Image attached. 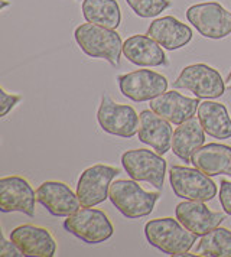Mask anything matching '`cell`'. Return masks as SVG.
<instances>
[{
	"label": "cell",
	"mask_w": 231,
	"mask_h": 257,
	"mask_svg": "<svg viewBox=\"0 0 231 257\" xmlns=\"http://www.w3.org/2000/svg\"><path fill=\"white\" fill-rule=\"evenodd\" d=\"M74 38L81 51L90 58L104 59L113 67H119L123 42L116 29L87 22L75 28Z\"/></svg>",
	"instance_id": "obj_1"
},
{
	"label": "cell",
	"mask_w": 231,
	"mask_h": 257,
	"mask_svg": "<svg viewBox=\"0 0 231 257\" xmlns=\"http://www.w3.org/2000/svg\"><path fill=\"white\" fill-rule=\"evenodd\" d=\"M145 235L150 245L171 256L189 251L196 241L195 234L172 217L149 220L145 224Z\"/></svg>",
	"instance_id": "obj_2"
},
{
	"label": "cell",
	"mask_w": 231,
	"mask_h": 257,
	"mask_svg": "<svg viewBox=\"0 0 231 257\" xmlns=\"http://www.w3.org/2000/svg\"><path fill=\"white\" fill-rule=\"evenodd\" d=\"M159 197V192L145 191L135 179H117L108 191L111 204L129 220L150 215Z\"/></svg>",
	"instance_id": "obj_3"
},
{
	"label": "cell",
	"mask_w": 231,
	"mask_h": 257,
	"mask_svg": "<svg viewBox=\"0 0 231 257\" xmlns=\"http://www.w3.org/2000/svg\"><path fill=\"white\" fill-rule=\"evenodd\" d=\"M64 228L87 244L104 243L114 234L108 215L94 207H84L68 215L64 221Z\"/></svg>",
	"instance_id": "obj_4"
},
{
	"label": "cell",
	"mask_w": 231,
	"mask_h": 257,
	"mask_svg": "<svg viewBox=\"0 0 231 257\" xmlns=\"http://www.w3.org/2000/svg\"><path fill=\"white\" fill-rule=\"evenodd\" d=\"M169 184L178 198L207 202L215 198L218 189L211 176L198 168L173 165L169 169Z\"/></svg>",
	"instance_id": "obj_5"
},
{
	"label": "cell",
	"mask_w": 231,
	"mask_h": 257,
	"mask_svg": "<svg viewBox=\"0 0 231 257\" xmlns=\"http://www.w3.org/2000/svg\"><path fill=\"white\" fill-rule=\"evenodd\" d=\"M186 19L196 32L208 39H224L231 35V12L218 2H204L188 8Z\"/></svg>",
	"instance_id": "obj_6"
},
{
	"label": "cell",
	"mask_w": 231,
	"mask_h": 257,
	"mask_svg": "<svg viewBox=\"0 0 231 257\" xmlns=\"http://www.w3.org/2000/svg\"><path fill=\"white\" fill-rule=\"evenodd\" d=\"M173 88L188 90L196 98L214 100L225 93V82L214 67L207 64H192L181 71Z\"/></svg>",
	"instance_id": "obj_7"
},
{
	"label": "cell",
	"mask_w": 231,
	"mask_h": 257,
	"mask_svg": "<svg viewBox=\"0 0 231 257\" xmlns=\"http://www.w3.org/2000/svg\"><path fill=\"white\" fill-rule=\"evenodd\" d=\"M97 120L103 132L123 139H132L138 135L140 116L132 105L119 104L104 93L97 111Z\"/></svg>",
	"instance_id": "obj_8"
},
{
	"label": "cell",
	"mask_w": 231,
	"mask_h": 257,
	"mask_svg": "<svg viewBox=\"0 0 231 257\" xmlns=\"http://www.w3.org/2000/svg\"><path fill=\"white\" fill-rule=\"evenodd\" d=\"M122 165L127 175L138 182H148L161 191L166 175V161L149 149H132L122 155Z\"/></svg>",
	"instance_id": "obj_9"
},
{
	"label": "cell",
	"mask_w": 231,
	"mask_h": 257,
	"mask_svg": "<svg viewBox=\"0 0 231 257\" xmlns=\"http://www.w3.org/2000/svg\"><path fill=\"white\" fill-rule=\"evenodd\" d=\"M120 169L110 165L97 164L87 168L78 178L77 195L82 207H95L108 198L110 185Z\"/></svg>",
	"instance_id": "obj_10"
},
{
	"label": "cell",
	"mask_w": 231,
	"mask_h": 257,
	"mask_svg": "<svg viewBox=\"0 0 231 257\" xmlns=\"http://www.w3.org/2000/svg\"><path fill=\"white\" fill-rule=\"evenodd\" d=\"M120 93L135 103L156 98L168 90V78L152 70H136L117 77Z\"/></svg>",
	"instance_id": "obj_11"
},
{
	"label": "cell",
	"mask_w": 231,
	"mask_h": 257,
	"mask_svg": "<svg viewBox=\"0 0 231 257\" xmlns=\"http://www.w3.org/2000/svg\"><path fill=\"white\" fill-rule=\"evenodd\" d=\"M36 192L22 176H3L0 179V210L2 212H23L35 215Z\"/></svg>",
	"instance_id": "obj_12"
},
{
	"label": "cell",
	"mask_w": 231,
	"mask_h": 257,
	"mask_svg": "<svg viewBox=\"0 0 231 257\" xmlns=\"http://www.w3.org/2000/svg\"><path fill=\"white\" fill-rule=\"evenodd\" d=\"M36 201L54 217H68L81 207L77 192L59 181L42 182L36 189Z\"/></svg>",
	"instance_id": "obj_13"
},
{
	"label": "cell",
	"mask_w": 231,
	"mask_h": 257,
	"mask_svg": "<svg viewBox=\"0 0 231 257\" xmlns=\"http://www.w3.org/2000/svg\"><path fill=\"white\" fill-rule=\"evenodd\" d=\"M175 215L185 228H188L196 237H202L211 230L217 228L225 220V214L211 211L202 201L185 199L175 208Z\"/></svg>",
	"instance_id": "obj_14"
},
{
	"label": "cell",
	"mask_w": 231,
	"mask_h": 257,
	"mask_svg": "<svg viewBox=\"0 0 231 257\" xmlns=\"http://www.w3.org/2000/svg\"><path fill=\"white\" fill-rule=\"evenodd\" d=\"M11 240L19 247L23 256L54 257L57 240L49 230L34 224H22L11 231Z\"/></svg>",
	"instance_id": "obj_15"
},
{
	"label": "cell",
	"mask_w": 231,
	"mask_h": 257,
	"mask_svg": "<svg viewBox=\"0 0 231 257\" xmlns=\"http://www.w3.org/2000/svg\"><path fill=\"white\" fill-rule=\"evenodd\" d=\"M140 126L138 130L139 141L150 146L153 151L165 155L172 149V123L158 116L152 110H143L140 114Z\"/></svg>",
	"instance_id": "obj_16"
},
{
	"label": "cell",
	"mask_w": 231,
	"mask_h": 257,
	"mask_svg": "<svg viewBox=\"0 0 231 257\" xmlns=\"http://www.w3.org/2000/svg\"><path fill=\"white\" fill-rule=\"evenodd\" d=\"M150 110L158 116L166 118L172 124H181L195 116L199 105V98L185 97L176 91H165L149 101Z\"/></svg>",
	"instance_id": "obj_17"
},
{
	"label": "cell",
	"mask_w": 231,
	"mask_h": 257,
	"mask_svg": "<svg viewBox=\"0 0 231 257\" xmlns=\"http://www.w3.org/2000/svg\"><path fill=\"white\" fill-rule=\"evenodd\" d=\"M162 48L176 51L186 47L192 41V29L175 16H162L155 19L146 32Z\"/></svg>",
	"instance_id": "obj_18"
},
{
	"label": "cell",
	"mask_w": 231,
	"mask_h": 257,
	"mask_svg": "<svg viewBox=\"0 0 231 257\" xmlns=\"http://www.w3.org/2000/svg\"><path fill=\"white\" fill-rule=\"evenodd\" d=\"M123 54L138 67H166L169 64L163 48L148 34L127 38L123 42Z\"/></svg>",
	"instance_id": "obj_19"
},
{
	"label": "cell",
	"mask_w": 231,
	"mask_h": 257,
	"mask_svg": "<svg viewBox=\"0 0 231 257\" xmlns=\"http://www.w3.org/2000/svg\"><path fill=\"white\" fill-rule=\"evenodd\" d=\"M191 164L208 176H231V146L222 143L202 145L192 155Z\"/></svg>",
	"instance_id": "obj_20"
},
{
	"label": "cell",
	"mask_w": 231,
	"mask_h": 257,
	"mask_svg": "<svg viewBox=\"0 0 231 257\" xmlns=\"http://www.w3.org/2000/svg\"><path fill=\"white\" fill-rule=\"evenodd\" d=\"M205 130L198 117H191L178 124L172 136V152L185 164L191 162L192 155L204 145Z\"/></svg>",
	"instance_id": "obj_21"
},
{
	"label": "cell",
	"mask_w": 231,
	"mask_h": 257,
	"mask_svg": "<svg viewBox=\"0 0 231 257\" xmlns=\"http://www.w3.org/2000/svg\"><path fill=\"white\" fill-rule=\"evenodd\" d=\"M198 118L208 136L214 139H231V117L224 104L211 100L199 103Z\"/></svg>",
	"instance_id": "obj_22"
},
{
	"label": "cell",
	"mask_w": 231,
	"mask_h": 257,
	"mask_svg": "<svg viewBox=\"0 0 231 257\" xmlns=\"http://www.w3.org/2000/svg\"><path fill=\"white\" fill-rule=\"evenodd\" d=\"M81 12L88 24L117 29L122 24V11L116 0H82Z\"/></svg>",
	"instance_id": "obj_23"
},
{
	"label": "cell",
	"mask_w": 231,
	"mask_h": 257,
	"mask_svg": "<svg viewBox=\"0 0 231 257\" xmlns=\"http://www.w3.org/2000/svg\"><path fill=\"white\" fill-rule=\"evenodd\" d=\"M196 256L231 257V231L217 227L201 237L195 248Z\"/></svg>",
	"instance_id": "obj_24"
},
{
	"label": "cell",
	"mask_w": 231,
	"mask_h": 257,
	"mask_svg": "<svg viewBox=\"0 0 231 257\" xmlns=\"http://www.w3.org/2000/svg\"><path fill=\"white\" fill-rule=\"evenodd\" d=\"M126 3L135 15L142 19L156 18L172 6L171 0H126Z\"/></svg>",
	"instance_id": "obj_25"
},
{
	"label": "cell",
	"mask_w": 231,
	"mask_h": 257,
	"mask_svg": "<svg viewBox=\"0 0 231 257\" xmlns=\"http://www.w3.org/2000/svg\"><path fill=\"white\" fill-rule=\"evenodd\" d=\"M0 97H2V104H0V107H2L0 116L2 117L8 116L12 110L15 108V105L22 100L21 95H18V94H9L3 87L0 88Z\"/></svg>",
	"instance_id": "obj_26"
},
{
	"label": "cell",
	"mask_w": 231,
	"mask_h": 257,
	"mask_svg": "<svg viewBox=\"0 0 231 257\" xmlns=\"http://www.w3.org/2000/svg\"><path fill=\"white\" fill-rule=\"evenodd\" d=\"M219 204L227 215H231V181L222 179L219 184Z\"/></svg>",
	"instance_id": "obj_27"
},
{
	"label": "cell",
	"mask_w": 231,
	"mask_h": 257,
	"mask_svg": "<svg viewBox=\"0 0 231 257\" xmlns=\"http://www.w3.org/2000/svg\"><path fill=\"white\" fill-rule=\"evenodd\" d=\"M0 256L2 257H19L23 256V253L19 250V247L13 241H8L5 237H2V244H0Z\"/></svg>",
	"instance_id": "obj_28"
},
{
	"label": "cell",
	"mask_w": 231,
	"mask_h": 257,
	"mask_svg": "<svg viewBox=\"0 0 231 257\" xmlns=\"http://www.w3.org/2000/svg\"><path fill=\"white\" fill-rule=\"evenodd\" d=\"M195 256V254H191L189 251H185V253H179V254H176V256L173 257H192Z\"/></svg>",
	"instance_id": "obj_29"
},
{
	"label": "cell",
	"mask_w": 231,
	"mask_h": 257,
	"mask_svg": "<svg viewBox=\"0 0 231 257\" xmlns=\"http://www.w3.org/2000/svg\"><path fill=\"white\" fill-rule=\"evenodd\" d=\"M9 5H11V3H9L8 0H2V11H3V9H6Z\"/></svg>",
	"instance_id": "obj_30"
},
{
	"label": "cell",
	"mask_w": 231,
	"mask_h": 257,
	"mask_svg": "<svg viewBox=\"0 0 231 257\" xmlns=\"http://www.w3.org/2000/svg\"><path fill=\"white\" fill-rule=\"evenodd\" d=\"M225 81H227V85H228V87L231 88V71H230V74H228V77H227V80H225Z\"/></svg>",
	"instance_id": "obj_31"
}]
</instances>
